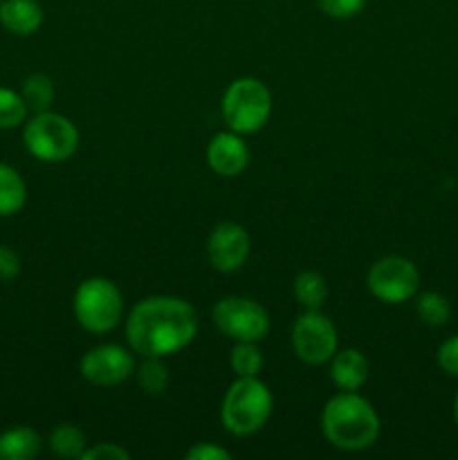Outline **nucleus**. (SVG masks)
<instances>
[{"label": "nucleus", "instance_id": "obj_11", "mask_svg": "<svg viewBox=\"0 0 458 460\" xmlns=\"http://www.w3.org/2000/svg\"><path fill=\"white\" fill-rule=\"evenodd\" d=\"M207 256L218 272H236L250 256V234L232 220L216 225L207 241Z\"/></svg>", "mask_w": 458, "mask_h": 460}, {"label": "nucleus", "instance_id": "obj_25", "mask_svg": "<svg viewBox=\"0 0 458 460\" xmlns=\"http://www.w3.org/2000/svg\"><path fill=\"white\" fill-rule=\"evenodd\" d=\"M438 367L443 368L447 376L458 377V335L449 337L440 344L438 349Z\"/></svg>", "mask_w": 458, "mask_h": 460}, {"label": "nucleus", "instance_id": "obj_29", "mask_svg": "<svg viewBox=\"0 0 458 460\" xmlns=\"http://www.w3.org/2000/svg\"><path fill=\"white\" fill-rule=\"evenodd\" d=\"M454 422H456V427H458V394H456V398H454Z\"/></svg>", "mask_w": 458, "mask_h": 460}, {"label": "nucleus", "instance_id": "obj_14", "mask_svg": "<svg viewBox=\"0 0 458 460\" xmlns=\"http://www.w3.org/2000/svg\"><path fill=\"white\" fill-rule=\"evenodd\" d=\"M371 364L355 349L339 350L330 358V380L341 391H357L366 385Z\"/></svg>", "mask_w": 458, "mask_h": 460}, {"label": "nucleus", "instance_id": "obj_12", "mask_svg": "<svg viewBox=\"0 0 458 460\" xmlns=\"http://www.w3.org/2000/svg\"><path fill=\"white\" fill-rule=\"evenodd\" d=\"M207 164L220 178H236L250 164V148L233 130L218 133L207 146Z\"/></svg>", "mask_w": 458, "mask_h": 460}, {"label": "nucleus", "instance_id": "obj_22", "mask_svg": "<svg viewBox=\"0 0 458 460\" xmlns=\"http://www.w3.org/2000/svg\"><path fill=\"white\" fill-rule=\"evenodd\" d=\"M233 373L238 377H259L263 368V355H260L256 341H236L232 355H229Z\"/></svg>", "mask_w": 458, "mask_h": 460}, {"label": "nucleus", "instance_id": "obj_23", "mask_svg": "<svg viewBox=\"0 0 458 460\" xmlns=\"http://www.w3.org/2000/svg\"><path fill=\"white\" fill-rule=\"evenodd\" d=\"M27 112L30 111H27V103L22 102V94L0 85V128H16L27 119Z\"/></svg>", "mask_w": 458, "mask_h": 460}, {"label": "nucleus", "instance_id": "obj_1", "mask_svg": "<svg viewBox=\"0 0 458 460\" xmlns=\"http://www.w3.org/2000/svg\"><path fill=\"white\" fill-rule=\"evenodd\" d=\"M196 335V310L178 296H148L126 319V340L142 358H169L187 349Z\"/></svg>", "mask_w": 458, "mask_h": 460}, {"label": "nucleus", "instance_id": "obj_20", "mask_svg": "<svg viewBox=\"0 0 458 460\" xmlns=\"http://www.w3.org/2000/svg\"><path fill=\"white\" fill-rule=\"evenodd\" d=\"M416 314L425 326L438 328L449 322V317H452V305H449V301L440 292L429 290L418 295Z\"/></svg>", "mask_w": 458, "mask_h": 460}, {"label": "nucleus", "instance_id": "obj_16", "mask_svg": "<svg viewBox=\"0 0 458 460\" xmlns=\"http://www.w3.org/2000/svg\"><path fill=\"white\" fill-rule=\"evenodd\" d=\"M27 202V184L13 166L0 162V218L16 216Z\"/></svg>", "mask_w": 458, "mask_h": 460}, {"label": "nucleus", "instance_id": "obj_8", "mask_svg": "<svg viewBox=\"0 0 458 460\" xmlns=\"http://www.w3.org/2000/svg\"><path fill=\"white\" fill-rule=\"evenodd\" d=\"M214 322L233 341H260L269 332V314L259 301L225 296L214 305Z\"/></svg>", "mask_w": 458, "mask_h": 460}, {"label": "nucleus", "instance_id": "obj_3", "mask_svg": "<svg viewBox=\"0 0 458 460\" xmlns=\"http://www.w3.org/2000/svg\"><path fill=\"white\" fill-rule=\"evenodd\" d=\"M274 398L259 377H238L220 404L223 427L233 436H251L272 416Z\"/></svg>", "mask_w": 458, "mask_h": 460}, {"label": "nucleus", "instance_id": "obj_13", "mask_svg": "<svg viewBox=\"0 0 458 460\" xmlns=\"http://www.w3.org/2000/svg\"><path fill=\"white\" fill-rule=\"evenodd\" d=\"M0 25L13 36H31L43 25V7L39 0H3Z\"/></svg>", "mask_w": 458, "mask_h": 460}, {"label": "nucleus", "instance_id": "obj_26", "mask_svg": "<svg viewBox=\"0 0 458 460\" xmlns=\"http://www.w3.org/2000/svg\"><path fill=\"white\" fill-rule=\"evenodd\" d=\"M84 460H130V452H126L121 445L115 443H99L92 447H85Z\"/></svg>", "mask_w": 458, "mask_h": 460}, {"label": "nucleus", "instance_id": "obj_9", "mask_svg": "<svg viewBox=\"0 0 458 460\" xmlns=\"http://www.w3.org/2000/svg\"><path fill=\"white\" fill-rule=\"evenodd\" d=\"M292 349L305 364L330 362L337 353V328L319 310H305L292 326Z\"/></svg>", "mask_w": 458, "mask_h": 460}, {"label": "nucleus", "instance_id": "obj_27", "mask_svg": "<svg viewBox=\"0 0 458 460\" xmlns=\"http://www.w3.org/2000/svg\"><path fill=\"white\" fill-rule=\"evenodd\" d=\"M21 274V256L7 245H0V283L13 281Z\"/></svg>", "mask_w": 458, "mask_h": 460}, {"label": "nucleus", "instance_id": "obj_24", "mask_svg": "<svg viewBox=\"0 0 458 460\" xmlns=\"http://www.w3.org/2000/svg\"><path fill=\"white\" fill-rule=\"evenodd\" d=\"M317 7L326 16L337 18V21H348V18L362 13V9L366 7V0H317Z\"/></svg>", "mask_w": 458, "mask_h": 460}, {"label": "nucleus", "instance_id": "obj_19", "mask_svg": "<svg viewBox=\"0 0 458 460\" xmlns=\"http://www.w3.org/2000/svg\"><path fill=\"white\" fill-rule=\"evenodd\" d=\"M21 94H22V102L27 103V111L45 112L49 111V106L54 103V94L57 93H54L52 79H49L48 75L36 72V75L27 76V79L22 81Z\"/></svg>", "mask_w": 458, "mask_h": 460}, {"label": "nucleus", "instance_id": "obj_5", "mask_svg": "<svg viewBox=\"0 0 458 460\" xmlns=\"http://www.w3.org/2000/svg\"><path fill=\"white\" fill-rule=\"evenodd\" d=\"M22 144L34 160L58 164L75 155L79 146V130L58 112H34V117L25 121Z\"/></svg>", "mask_w": 458, "mask_h": 460}, {"label": "nucleus", "instance_id": "obj_4", "mask_svg": "<svg viewBox=\"0 0 458 460\" xmlns=\"http://www.w3.org/2000/svg\"><path fill=\"white\" fill-rule=\"evenodd\" d=\"M220 111H223L225 124L233 133H259L268 124L269 112H272V94L260 79L241 76L225 90Z\"/></svg>", "mask_w": 458, "mask_h": 460}, {"label": "nucleus", "instance_id": "obj_21", "mask_svg": "<svg viewBox=\"0 0 458 460\" xmlns=\"http://www.w3.org/2000/svg\"><path fill=\"white\" fill-rule=\"evenodd\" d=\"M135 376H137L139 389L148 395L164 394L169 386V371L162 358H144V362L135 367Z\"/></svg>", "mask_w": 458, "mask_h": 460}, {"label": "nucleus", "instance_id": "obj_28", "mask_svg": "<svg viewBox=\"0 0 458 460\" xmlns=\"http://www.w3.org/2000/svg\"><path fill=\"white\" fill-rule=\"evenodd\" d=\"M232 452L211 443H198L187 452V460H229Z\"/></svg>", "mask_w": 458, "mask_h": 460}, {"label": "nucleus", "instance_id": "obj_6", "mask_svg": "<svg viewBox=\"0 0 458 460\" xmlns=\"http://www.w3.org/2000/svg\"><path fill=\"white\" fill-rule=\"evenodd\" d=\"M72 310L84 331L103 335L119 326L121 314H124V296L110 279H85L76 288Z\"/></svg>", "mask_w": 458, "mask_h": 460}, {"label": "nucleus", "instance_id": "obj_15", "mask_svg": "<svg viewBox=\"0 0 458 460\" xmlns=\"http://www.w3.org/2000/svg\"><path fill=\"white\" fill-rule=\"evenodd\" d=\"M43 438L31 427H12L0 434V460H30L39 456Z\"/></svg>", "mask_w": 458, "mask_h": 460}, {"label": "nucleus", "instance_id": "obj_2", "mask_svg": "<svg viewBox=\"0 0 458 460\" xmlns=\"http://www.w3.org/2000/svg\"><path fill=\"white\" fill-rule=\"evenodd\" d=\"M321 429L328 443L344 452H362L380 436V416L357 391L332 395L321 413Z\"/></svg>", "mask_w": 458, "mask_h": 460}, {"label": "nucleus", "instance_id": "obj_30", "mask_svg": "<svg viewBox=\"0 0 458 460\" xmlns=\"http://www.w3.org/2000/svg\"><path fill=\"white\" fill-rule=\"evenodd\" d=\"M0 3H3V0H0Z\"/></svg>", "mask_w": 458, "mask_h": 460}, {"label": "nucleus", "instance_id": "obj_17", "mask_svg": "<svg viewBox=\"0 0 458 460\" xmlns=\"http://www.w3.org/2000/svg\"><path fill=\"white\" fill-rule=\"evenodd\" d=\"M292 290H295L296 304L304 305L305 310H319L328 299L326 279L319 272H313V270L296 274Z\"/></svg>", "mask_w": 458, "mask_h": 460}, {"label": "nucleus", "instance_id": "obj_10", "mask_svg": "<svg viewBox=\"0 0 458 460\" xmlns=\"http://www.w3.org/2000/svg\"><path fill=\"white\" fill-rule=\"evenodd\" d=\"M135 358L130 350L117 344H101L81 358V376L97 386H115L135 373Z\"/></svg>", "mask_w": 458, "mask_h": 460}, {"label": "nucleus", "instance_id": "obj_7", "mask_svg": "<svg viewBox=\"0 0 458 460\" xmlns=\"http://www.w3.org/2000/svg\"><path fill=\"white\" fill-rule=\"evenodd\" d=\"M366 286L371 295L382 304L398 305L418 295L420 272L407 256L389 254L373 263V268L368 270Z\"/></svg>", "mask_w": 458, "mask_h": 460}, {"label": "nucleus", "instance_id": "obj_18", "mask_svg": "<svg viewBox=\"0 0 458 460\" xmlns=\"http://www.w3.org/2000/svg\"><path fill=\"white\" fill-rule=\"evenodd\" d=\"M85 434L76 425L61 422L49 434V449L61 458H81L85 452Z\"/></svg>", "mask_w": 458, "mask_h": 460}]
</instances>
